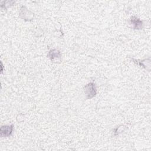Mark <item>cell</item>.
<instances>
[{
    "mask_svg": "<svg viewBox=\"0 0 151 151\" xmlns=\"http://www.w3.org/2000/svg\"><path fill=\"white\" fill-rule=\"evenodd\" d=\"M84 93L87 99H91L96 94V88L95 84L90 83L84 86Z\"/></svg>",
    "mask_w": 151,
    "mask_h": 151,
    "instance_id": "6da1fadb",
    "label": "cell"
},
{
    "mask_svg": "<svg viewBox=\"0 0 151 151\" xmlns=\"http://www.w3.org/2000/svg\"><path fill=\"white\" fill-rule=\"evenodd\" d=\"M14 130V124L4 125L1 127L0 132L1 137H9L10 136Z\"/></svg>",
    "mask_w": 151,
    "mask_h": 151,
    "instance_id": "7a4b0ae2",
    "label": "cell"
},
{
    "mask_svg": "<svg viewBox=\"0 0 151 151\" xmlns=\"http://www.w3.org/2000/svg\"><path fill=\"white\" fill-rule=\"evenodd\" d=\"M130 23L134 29H140L143 28L142 21L135 16H133L130 18Z\"/></svg>",
    "mask_w": 151,
    "mask_h": 151,
    "instance_id": "3957f363",
    "label": "cell"
},
{
    "mask_svg": "<svg viewBox=\"0 0 151 151\" xmlns=\"http://www.w3.org/2000/svg\"><path fill=\"white\" fill-rule=\"evenodd\" d=\"M48 56L51 59V61H54L55 59L57 60L58 58H60V57H61V54L60 51L55 49H53V50H51L48 52Z\"/></svg>",
    "mask_w": 151,
    "mask_h": 151,
    "instance_id": "277c9868",
    "label": "cell"
}]
</instances>
